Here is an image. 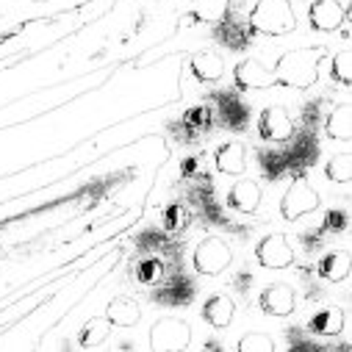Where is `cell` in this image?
Instances as JSON below:
<instances>
[{
  "instance_id": "6da1fadb",
  "label": "cell",
  "mask_w": 352,
  "mask_h": 352,
  "mask_svg": "<svg viewBox=\"0 0 352 352\" xmlns=\"http://www.w3.org/2000/svg\"><path fill=\"white\" fill-rule=\"evenodd\" d=\"M324 56H327L324 47H294V50H286L272 67L275 83L286 86V89H311V86L319 80V69H322Z\"/></svg>"
},
{
  "instance_id": "7a4b0ae2",
  "label": "cell",
  "mask_w": 352,
  "mask_h": 352,
  "mask_svg": "<svg viewBox=\"0 0 352 352\" xmlns=\"http://www.w3.org/2000/svg\"><path fill=\"white\" fill-rule=\"evenodd\" d=\"M247 28L258 36H289L297 31V12L292 0H255L247 14Z\"/></svg>"
},
{
  "instance_id": "3957f363",
  "label": "cell",
  "mask_w": 352,
  "mask_h": 352,
  "mask_svg": "<svg viewBox=\"0 0 352 352\" xmlns=\"http://www.w3.org/2000/svg\"><path fill=\"white\" fill-rule=\"evenodd\" d=\"M195 330L181 316H161L150 327V349L153 352H186L192 346Z\"/></svg>"
},
{
  "instance_id": "277c9868",
  "label": "cell",
  "mask_w": 352,
  "mask_h": 352,
  "mask_svg": "<svg viewBox=\"0 0 352 352\" xmlns=\"http://www.w3.org/2000/svg\"><path fill=\"white\" fill-rule=\"evenodd\" d=\"M192 263H195V272L203 275V278H217L222 272L230 270L233 263V250L225 239L219 236H208L203 239L197 247H195V255H192Z\"/></svg>"
},
{
  "instance_id": "5b68a950",
  "label": "cell",
  "mask_w": 352,
  "mask_h": 352,
  "mask_svg": "<svg viewBox=\"0 0 352 352\" xmlns=\"http://www.w3.org/2000/svg\"><path fill=\"white\" fill-rule=\"evenodd\" d=\"M319 206H322L319 192L305 178H294L280 197V217L286 222H300L302 217H311L314 211H319Z\"/></svg>"
},
{
  "instance_id": "8992f818",
  "label": "cell",
  "mask_w": 352,
  "mask_h": 352,
  "mask_svg": "<svg viewBox=\"0 0 352 352\" xmlns=\"http://www.w3.org/2000/svg\"><path fill=\"white\" fill-rule=\"evenodd\" d=\"M258 133L263 142H272V144H286L297 136V120L292 117L289 109L283 106H270L263 109L258 117Z\"/></svg>"
},
{
  "instance_id": "52a82bcc",
  "label": "cell",
  "mask_w": 352,
  "mask_h": 352,
  "mask_svg": "<svg viewBox=\"0 0 352 352\" xmlns=\"http://www.w3.org/2000/svg\"><path fill=\"white\" fill-rule=\"evenodd\" d=\"M294 258H297L294 244L283 233L263 236L258 241V247H255V261L261 263L263 270H289L292 263H294Z\"/></svg>"
},
{
  "instance_id": "ba28073f",
  "label": "cell",
  "mask_w": 352,
  "mask_h": 352,
  "mask_svg": "<svg viewBox=\"0 0 352 352\" xmlns=\"http://www.w3.org/2000/svg\"><path fill=\"white\" fill-rule=\"evenodd\" d=\"M233 80L241 92H263L275 86V75L272 67H267L261 58H241L233 67Z\"/></svg>"
},
{
  "instance_id": "9c48e42d",
  "label": "cell",
  "mask_w": 352,
  "mask_h": 352,
  "mask_svg": "<svg viewBox=\"0 0 352 352\" xmlns=\"http://www.w3.org/2000/svg\"><path fill=\"white\" fill-rule=\"evenodd\" d=\"M308 23L319 34H336L346 25V6L341 0H314L308 9Z\"/></svg>"
},
{
  "instance_id": "30bf717a",
  "label": "cell",
  "mask_w": 352,
  "mask_h": 352,
  "mask_svg": "<svg viewBox=\"0 0 352 352\" xmlns=\"http://www.w3.org/2000/svg\"><path fill=\"white\" fill-rule=\"evenodd\" d=\"M258 305L267 316L286 319V316H292L297 311V292L289 283H272V286H267L261 292Z\"/></svg>"
},
{
  "instance_id": "8fae6325",
  "label": "cell",
  "mask_w": 352,
  "mask_h": 352,
  "mask_svg": "<svg viewBox=\"0 0 352 352\" xmlns=\"http://www.w3.org/2000/svg\"><path fill=\"white\" fill-rule=\"evenodd\" d=\"M228 208H233L236 214H244V217H252L261 203H263V189L258 181L252 178H239L230 189H228Z\"/></svg>"
},
{
  "instance_id": "7c38bea8",
  "label": "cell",
  "mask_w": 352,
  "mask_h": 352,
  "mask_svg": "<svg viewBox=\"0 0 352 352\" xmlns=\"http://www.w3.org/2000/svg\"><path fill=\"white\" fill-rule=\"evenodd\" d=\"M189 72L197 83H219L225 78V58L217 50H197L189 58Z\"/></svg>"
},
{
  "instance_id": "4fadbf2b",
  "label": "cell",
  "mask_w": 352,
  "mask_h": 352,
  "mask_svg": "<svg viewBox=\"0 0 352 352\" xmlns=\"http://www.w3.org/2000/svg\"><path fill=\"white\" fill-rule=\"evenodd\" d=\"M214 166L219 175H230V178H241L247 172V147L241 142H225L214 153Z\"/></svg>"
},
{
  "instance_id": "5bb4252c",
  "label": "cell",
  "mask_w": 352,
  "mask_h": 352,
  "mask_svg": "<svg viewBox=\"0 0 352 352\" xmlns=\"http://www.w3.org/2000/svg\"><path fill=\"white\" fill-rule=\"evenodd\" d=\"M203 319L214 330L230 327L233 319H236V302H233V297L230 294H214V297H208L206 305H203Z\"/></svg>"
},
{
  "instance_id": "9a60e30c",
  "label": "cell",
  "mask_w": 352,
  "mask_h": 352,
  "mask_svg": "<svg viewBox=\"0 0 352 352\" xmlns=\"http://www.w3.org/2000/svg\"><path fill=\"white\" fill-rule=\"evenodd\" d=\"M106 319L114 324V327H136L142 322V305L133 300V297H114L109 305H106Z\"/></svg>"
},
{
  "instance_id": "2e32d148",
  "label": "cell",
  "mask_w": 352,
  "mask_h": 352,
  "mask_svg": "<svg viewBox=\"0 0 352 352\" xmlns=\"http://www.w3.org/2000/svg\"><path fill=\"white\" fill-rule=\"evenodd\" d=\"M192 297H195V286L184 275L164 278L158 283V292H155V300H161L166 305H186V302H192Z\"/></svg>"
},
{
  "instance_id": "e0dca14e",
  "label": "cell",
  "mask_w": 352,
  "mask_h": 352,
  "mask_svg": "<svg viewBox=\"0 0 352 352\" xmlns=\"http://www.w3.org/2000/svg\"><path fill=\"white\" fill-rule=\"evenodd\" d=\"M324 133L333 142H349L352 139V109L346 103L330 109V114L324 117Z\"/></svg>"
},
{
  "instance_id": "ac0fdd59",
  "label": "cell",
  "mask_w": 352,
  "mask_h": 352,
  "mask_svg": "<svg viewBox=\"0 0 352 352\" xmlns=\"http://www.w3.org/2000/svg\"><path fill=\"white\" fill-rule=\"evenodd\" d=\"M319 278L327 280V283H341L349 278V255L341 252V250H333L327 252L322 261H319V267H316Z\"/></svg>"
},
{
  "instance_id": "d6986e66",
  "label": "cell",
  "mask_w": 352,
  "mask_h": 352,
  "mask_svg": "<svg viewBox=\"0 0 352 352\" xmlns=\"http://www.w3.org/2000/svg\"><path fill=\"white\" fill-rule=\"evenodd\" d=\"M308 327L314 336H338L344 330V311L336 305H327L311 316Z\"/></svg>"
},
{
  "instance_id": "ffe728a7",
  "label": "cell",
  "mask_w": 352,
  "mask_h": 352,
  "mask_svg": "<svg viewBox=\"0 0 352 352\" xmlns=\"http://www.w3.org/2000/svg\"><path fill=\"white\" fill-rule=\"evenodd\" d=\"M230 14V0H195L192 20L203 25H219Z\"/></svg>"
},
{
  "instance_id": "44dd1931",
  "label": "cell",
  "mask_w": 352,
  "mask_h": 352,
  "mask_svg": "<svg viewBox=\"0 0 352 352\" xmlns=\"http://www.w3.org/2000/svg\"><path fill=\"white\" fill-rule=\"evenodd\" d=\"M111 330H114V324L106 316H92L89 322H83V327H80V346H86V349L103 346L111 338Z\"/></svg>"
},
{
  "instance_id": "7402d4cb",
  "label": "cell",
  "mask_w": 352,
  "mask_h": 352,
  "mask_svg": "<svg viewBox=\"0 0 352 352\" xmlns=\"http://www.w3.org/2000/svg\"><path fill=\"white\" fill-rule=\"evenodd\" d=\"M217 34H219L222 45H228V47H233V50L244 47V45L250 42V36H252V31L247 28V23H236L230 14L217 25Z\"/></svg>"
},
{
  "instance_id": "603a6c76",
  "label": "cell",
  "mask_w": 352,
  "mask_h": 352,
  "mask_svg": "<svg viewBox=\"0 0 352 352\" xmlns=\"http://www.w3.org/2000/svg\"><path fill=\"white\" fill-rule=\"evenodd\" d=\"M219 117L228 128H244L247 120H250V109L239 98L225 95V98H219Z\"/></svg>"
},
{
  "instance_id": "cb8c5ba5",
  "label": "cell",
  "mask_w": 352,
  "mask_h": 352,
  "mask_svg": "<svg viewBox=\"0 0 352 352\" xmlns=\"http://www.w3.org/2000/svg\"><path fill=\"white\" fill-rule=\"evenodd\" d=\"M324 175L330 184H338V186H346L352 181V155L349 153H338L333 155L327 164H324Z\"/></svg>"
},
{
  "instance_id": "d4e9b609",
  "label": "cell",
  "mask_w": 352,
  "mask_h": 352,
  "mask_svg": "<svg viewBox=\"0 0 352 352\" xmlns=\"http://www.w3.org/2000/svg\"><path fill=\"white\" fill-rule=\"evenodd\" d=\"M239 352H275V338L270 333H261V330H252V333H244L236 344Z\"/></svg>"
},
{
  "instance_id": "484cf974",
  "label": "cell",
  "mask_w": 352,
  "mask_h": 352,
  "mask_svg": "<svg viewBox=\"0 0 352 352\" xmlns=\"http://www.w3.org/2000/svg\"><path fill=\"white\" fill-rule=\"evenodd\" d=\"M330 75H333V80L341 83V86H349V83H352V50H349V47L338 50V53L330 58Z\"/></svg>"
},
{
  "instance_id": "4316f807",
  "label": "cell",
  "mask_w": 352,
  "mask_h": 352,
  "mask_svg": "<svg viewBox=\"0 0 352 352\" xmlns=\"http://www.w3.org/2000/svg\"><path fill=\"white\" fill-rule=\"evenodd\" d=\"M324 228H327V230H344V228H346V214L330 211L327 219H324Z\"/></svg>"
}]
</instances>
